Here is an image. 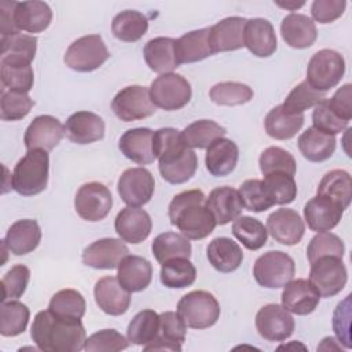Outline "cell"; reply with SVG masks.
I'll return each mask as SVG.
<instances>
[{"instance_id":"bcb514c9","label":"cell","mask_w":352,"mask_h":352,"mask_svg":"<svg viewBox=\"0 0 352 352\" xmlns=\"http://www.w3.org/2000/svg\"><path fill=\"white\" fill-rule=\"evenodd\" d=\"M232 234L249 250L261 249L268 239V232L264 224L250 216L236 217L232 223Z\"/></svg>"},{"instance_id":"7c38bea8","label":"cell","mask_w":352,"mask_h":352,"mask_svg":"<svg viewBox=\"0 0 352 352\" xmlns=\"http://www.w3.org/2000/svg\"><path fill=\"white\" fill-rule=\"evenodd\" d=\"M113 197L110 190L99 182L82 184L74 198V209L77 214L87 221H100L111 210Z\"/></svg>"},{"instance_id":"cb8c5ba5","label":"cell","mask_w":352,"mask_h":352,"mask_svg":"<svg viewBox=\"0 0 352 352\" xmlns=\"http://www.w3.org/2000/svg\"><path fill=\"white\" fill-rule=\"evenodd\" d=\"M245 23L246 19L242 16H227L209 28V44L212 52H228L245 47Z\"/></svg>"},{"instance_id":"484cf974","label":"cell","mask_w":352,"mask_h":352,"mask_svg":"<svg viewBox=\"0 0 352 352\" xmlns=\"http://www.w3.org/2000/svg\"><path fill=\"white\" fill-rule=\"evenodd\" d=\"M205 205L212 213L217 226L228 224L239 217L243 210L238 190L228 186L213 188L209 192V197L205 199Z\"/></svg>"},{"instance_id":"ab89813d","label":"cell","mask_w":352,"mask_h":352,"mask_svg":"<svg viewBox=\"0 0 352 352\" xmlns=\"http://www.w3.org/2000/svg\"><path fill=\"white\" fill-rule=\"evenodd\" d=\"M318 195H323L336 201L345 210L352 199L351 175L342 169H334L327 172L319 182Z\"/></svg>"},{"instance_id":"ffe728a7","label":"cell","mask_w":352,"mask_h":352,"mask_svg":"<svg viewBox=\"0 0 352 352\" xmlns=\"http://www.w3.org/2000/svg\"><path fill=\"white\" fill-rule=\"evenodd\" d=\"M282 307L296 315H308L319 304L320 294L309 279H292L283 286Z\"/></svg>"},{"instance_id":"f6af8a7d","label":"cell","mask_w":352,"mask_h":352,"mask_svg":"<svg viewBox=\"0 0 352 352\" xmlns=\"http://www.w3.org/2000/svg\"><path fill=\"white\" fill-rule=\"evenodd\" d=\"M29 308L15 300L3 301L0 307V334L15 337L26 330L29 322Z\"/></svg>"},{"instance_id":"f5cc1de1","label":"cell","mask_w":352,"mask_h":352,"mask_svg":"<svg viewBox=\"0 0 352 352\" xmlns=\"http://www.w3.org/2000/svg\"><path fill=\"white\" fill-rule=\"evenodd\" d=\"M238 192H239L243 208L250 212H257V213L264 212L275 205L271 197L268 195V191L263 180H258V179L245 180L241 184Z\"/></svg>"},{"instance_id":"7bdbcfd3","label":"cell","mask_w":352,"mask_h":352,"mask_svg":"<svg viewBox=\"0 0 352 352\" xmlns=\"http://www.w3.org/2000/svg\"><path fill=\"white\" fill-rule=\"evenodd\" d=\"M160 333V315L153 309L138 312L128 324V341L135 345H147L157 338Z\"/></svg>"},{"instance_id":"f907efd6","label":"cell","mask_w":352,"mask_h":352,"mask_svg":"<svg viewBox=\"0 0 352 352\" xmlns=\"http://www.w3.org/2000/svg\"><path fill=\"white\" fill-rule=\"evenodd\" d=\"M258 165L264 176L275 172H282V173L294 176L297 170V164L294 157L287 150L276 146L268 147L261 153L258 158Z\"/></svg>"},{"instance_id":"5b68a950","label":"cell","mask_w":352,"mask_h":352,"mask_svg":"<svg viewBox=\"0 0 352 352\" xmlns=\"http://www.w3.org/2000/svg\"><path fill=\"white\" fill-rule=\"evenodd\" d=\"M177 314L187 327L208 329L220 316V305L216 297L206 290H192L177 302Z\"/></svg>"},{"instance_id":"4fadbf2b","label":"cell","mask_w":352,"mask_h":352,"mask_svg":"<svg viewBox=\"0 0 352 352\" xmlns=\"http://www.w3.org/2000/svg\"><path fill=\"white\" fill-rule=\"evenodd\" d=\"M155 190V182L151 172L146 168H129L122 172L117 183V191L128 206L146 205Z\"/></svg>"},{"instance_id":"7a4b0ae2","label":"cell","mask_w":352,"mask_h":352,"mask_svg":"<svg viewBox=\"0 0 352 352\" xmlns=\"http://www.w3.org/2000/svg\"><path fill=\"white\" fill-rule=\"evenodd\" d=\"M30 337L44 352H78L84 349L87 340L81 319L59 316L50 309L37 312Z\"/></svg>"},{"instance_id":"681fc988","label":"cell","mask_w":352,"mask_h":352,"mask_svg":"<svg viewBox=\"0 0 352 352\" xmlns=\"http://www.w3.org/2000/svg\"><path fill=\"white\" fill-rule=\"evenodd\" d=\"M323 99H326L324 92H319L307 81H301L286 96L282 107L289 114H304L305 110L315 107Z\"/></svg>"},{"instance_id":"03108f58","label":"cell","mask_w":352,"mask_h":352,"mask_svg":"<svg viewBox=\"0 0 352 352\" xmlns=\"http://www.w3.org/2000/svg\"><path fill=\"white\" fill-rule=\"evenodd\" d=\"M275 4L279 6V7H282V8L297 10V8H300V7L304 6V1H300V3H297V1H286V3H283V1H275Z\"/></svg>"},{"instance_id":"ac0fdd59","label":"cell","mask_w":352,"mask_h":352,"mask_svg":"<svg viewBox=\"0 0 352 352\" xmlns=\"http://www.w3.org/2000/svg\"><path fill=\"white\" fill-rule=\"evenodd\" d=\"M114 228L124 242L136 245L147 239L151 232L153 223L150 214L144 209L126 206L117 213Z\"/></svg>"},{"instance_id":"4dcf8cb0","label":"cell","mask_w":352,"mask_h":352,"mask_svg":"<svg viewBox=\"0 0 352 352\" xmlns=\"http://www.w3.org/2000/svg\"><path fill=\"white\" fill-rule=\"evenodd\" d=\"M8 252L23 256L33 252L41 241V230L36 220L22 219L11 224L3 239Z\"/></svg>"},{"instance_id":"11a10c76","label":"cell","mask_w":352,"mask_h":352,"mask_svg":"<svg viewBox=\"0 0 352 352\" xmlns=\"http://www.w3.org/2000/svg\"><path fill=\"white\" fill-rule=\"evenodd\" d=\"M1 56L23 59L32 62L37 50V38L34 36L15 33L11 36H1Z\"/></svg>"},{"instance_id":"91938a15","label":"cell","mask_w":352,"mask_h":352,"mask_svg":"<svg viewBox=\"0 0 352 352\" xmlns=\"http://www.w3.org/2000/svg\"><path fill=\"white\" fill-rule=\"evenodd\" d=\"M30 279V270L23 264H16L11 267L10 271L1 278L3 286V301L7 300H16L19 298L29 283Z\"/></svg>"},{"instance_id":"8d00e7d4","label":"cell","mask_w":352,"mask_h":352,"mask_svg":"<svg viewBox=\"0 0 352 352\" xmlns=\"http://www.w3.org/2000/svg\"><path fill=\"white\" fill-rule=\"evenodd\" d=\"M297 146L305 160L311 162H322L334 154L336 138L309 126L298 136Z\"/></svg>"},{"instance_id":"836d02e7","label":"cell","mask_w":352,"mask_h":352,"mask_svg":"<svg viewBox=\"0 0 352 352\" xmlns=\"http://www.w3.org/2000/svg\"><path fill=\"white\" fill-rule=\"evenodd\" d=\"M176 40L170 37H155L147 41L143 48V55L147 66L160 74L172 73L179 67L175 50Z\"/></svg>"},{"instance_id":"94428289","label":"cell","mask_w":352,"mask_h":352,"mask_svg":"<svg viewBox=\"0 0 352 352\" xmlns=\"http://www.w3.org/2000/svg\"><path fill=\"white\" fill-rule=\"evenodd\" d=\"M333 330L346 349L352 346L351 341V294L340 301L333 314Z\"/></svg>"},{"instance_id":"2e32d148","label":"cell","mask_w":352,"mask_h":352,"mask_svg":"<svg viewBox=\"0 0 352 352\" xmlns=\"http://www.w3.org/2000/svg\"><path fill=\"white\" fill-rule=\"evenodd\" d=\"M267 232L279 243L286 246L297 245L305 232V226L294 209L280 208L267 219Z\"/></svg>"},{"instance_id":"6da1fadb","label":"cell","mask_w":352,"mask_h":352,"mask_svg":"<svg viewBox=\"0 0 352 352\" xmlns=\"http://www.w3.org/2000/svg\"><path fill=\"white\" fill-rule=\"evenodd\" d=\"M153 150L158 160L162 179L170 184H183L197 172L198 158L192 148L182 139V131L175 128H160L153 136Z\"/></svg>"},{"instance_id":"4316f807","label":"cell","mask_w":352,"mask_h":352,"mask_svg":"<svg viewBox=\"0 0 352 352\" xmlns=\"http://www.w3.org/2000/svg\"><path fill=\"white\" fill-rule=\"evenodd\" d=\"M153 136L154 131L150 128L128 129L121 135L118 140V148L128 160L139 165H148L155 160L153 150Z\"/></svg>"},{"instance_id":"f35d334b","label":"cell","mask_w":352,"mask_h":352,"mask_svg":"<svg viewBox=\"0 0 352 352\" xmlns=\"http://www.w3.org/2000/svg\"><path fill=\"white\" fill-rule=\"evenodd\" d=\"M148 29V19L139 11L125 10L118 12L111 22L113 36L125 43L140 40Z\"/></svg>"},{"instance_id":"c3c4849f","label":"cell","mask_w":352,"mask_h":352,"mask_svg":"<svg viewBox=\"0 0 352 352\" xmlns=\"http://www.w3.org/2000/svg\"><path fill=\"white\" fill-rule=\"evenodd\" d=\"M85 298L74 289H63L56 292L50 301L48 309L59 316L81 319L85 314Z\"/></svg>"},{"instance_id":"db71d44e","label":"cell","mask_w":352,"mask_h":352,"mask_svg":"<svg viewBox=\"0 0 352 352\" xmlns=\"http://www.w3.org/2000/svg\"><path fill=\"white\" fill-rule=\"evenodd\" d=\"M33 106L34 102L28 94L3 89L0 99V118L3 121L22 120L30 113Z\"/></svg>"},{"instance_id":"603a6c76","label":"cell","mask_w":352,"mask_h":352,"mask_svg":"<svg viewBox=\"0 0 352 352\" xmlns=\"http://www.w3.org/2000/svg\"><path fill=\"white\" fill-rule=\"evenodd\" d=\"M243 44L254 56H271L278 47L272 23L264 18L246 19L243 29Z\"/></svg>"},{"instance_id":"8992f818","label":"cell","mask_w":352,"mask_h":352,"mask_svg":"<svg viewBox=\"0 0 352 352\" xmlns=\"http://www.w3.org/2000/svg\"><path fill=\"white\" fill-rule=\"evenodd\" d=\"M345 73L344 56L334 50H320L312 55L307 66V82L319 92L334 88Z\"/></svg>"},{"instance_id":"30bf717a","label":"cell","mask_w":352,"mask_h":352,"mask_svg":"<svg viewBox=\"0 0 352 352\" xmlns=\"http://www.w3.org/2000/svg\"><path fill=\"white\" fill-rule=\"evenodd\" d=\"M348 272L341 257L322 256L311 263L309 282L316 287L320 297H333L346 285Z\"/></svg>"},{"instance_id":"52a82bcc","label":"cell","mask_w":352,"mask_h":352,"mask_svg":"<svg viewBox=\"0 0 352 352\" xmlns=\"http://www.w3.org/2000/svg\"><path fill=\"white\" fill-rule=\"evenodd\" d=\"M294 272V260L280 250H270L261 254L253 265V276L256 282L267 289L283 287L293 279Z\"/></svg>"},{"instance_id":"ee69618b","label":"cell","mask_w":352,"mask_h":352,"mask_svg":"<svg viewBox=\"0 0 352 352\" xmlns=\"http://www.w3.org/2000/svg\"><path fill=\"white\" fill-rule=\"evenodd\" d=\"M226 133V128L216 121L198 120L182 131V139L190 148H206L213 140L223 138Z\"/></svg>"},{"instance_id":"be15d7a7","label":"cell","mask_w":352,"mask_h":352,"mask_svg":"<svg viewBox=\"0 0 352 352\" xmlns=\"http://www.w3.org/2000/svg\"><path fill=\"white\" fill-rule=\"evenodd\" d=\"M352 85L344 84L336 91L333 98L327 99L330 109L342 120L348 121L352 118Z\"/></svg>"},{"instance_id":"8fae6325","label":"cell","mask_w":352,"mask_h":352,"mask_svg":"<svg viewBox=\"0 0 352 352\" xmlns=\"http://www.w3.org/2000/svg\"><path fill=\"white\" fill-rule=\"evenodd\" d=\"M150 89L142 85H128L117 92L111 102L114 114L125 122L147 118L155 113Z\"/></svg>"},{"instance_id":"9a60e30c","label":"cell","mask_w":352,"mask_h":352,"mask_svg":"<svg viewBox=\"0 0 352 352\" xmlns=\"http://www.w3.org/2000/svg\"><path fill=\"white\" fill-rule=\"evenodd\" d=\"M65 135V125L52 116H37L25 131L23 143L28 150L55 148Z\"/></svg>"},{"instance_id":"b9f144b4","label":"cell","mask_w":352,"mask_h":352,"mask_svg":"<svg viewBox=\"0 0 352 352\" xmlns=\"http://www.w3.org/2000/svg\"><path fill=\"white\" fill-rule=\"evenodd\" d=\"M151 252L160 264L175 257L190 258L191 243L183 234L170 231L162 232L154 238L151 243Z\"/></svg>"},{"instance_id":"d6986e66","label":"cell","mask_w":352,"mask_h":352,"mask_svg":"<svg viewBox=\"0 0 352 352\" xmlns=\"http://www.w3.org/2000/svg\"><path fill=\"white\" fill-rule=\"evenodd\" d=\"M94 296L98 307L107 315L118 316L128 311L131 304V292H128L117 276H103L94 287Z\"/></svg>"},{"instance_id":"d6a6232c","label":"cell","mask_w":352,"mask_h":352,"mask_svg":"<svg viewBox=\"0 0 352 352\" xmlns=\"http://www.w3.org/2000/svg\"><path fill=\"white\" fill-rule=\"evenodd\" d=\"M206 256L212 267L223 274L238 270L243 261L241 246L227 236H219L210 241L206 248Z\"/></svg>"},{"instance_id":"44dd1931","label":"cell","mask_w":352,"mask_h":352,"mask_svg":"<svg viewBox=\"0 0 352 352\" xmlns=\"http://www.w3.org/2000/svg\"><path fill=\"white\" fill-rule=\"evenodd\" d=\"M344 208L336 201L315 195L304 206V219L308 227L316 232H326L333 230L341 220Z\"/></svg>"},{"instance_id":"3957f363","label":"cell","mask_w":352,"mask_h":352,"mask_svg":"<svg viewBox=\"0 0 352 352\" xmlns=\"http://www.w3.org/2000/svg\"><path fill=\"white\" fill-rule=\"evenodd\" d=\"M206 197L201 190H187L176 194L169 204L170 224L177 227L187 239H204L217 226L205 205Z\"/></svg>"},{"instance_id":"60d3db41","label":"cell","mask_w":352,"mask_h":352,"mask_svg":"<svg viewBox=\"0 0 352 352\" xmlns=\"http://www.w3.org/2000/svg\"><path fill=\"white\" fill-rule=\"evenodd\" d=\"M197 270L186 257H175L161 264V283L169 289H183L195 282Z\"/></svg>"},{"instance_id":"277c9868","label":"cell","mask_w":352,"mask_h":352,"mask_svg":"<svg viewBox=\"0 0 352 352\" xmlns=\"http://www.w3.org/2000/svg\"><path fill=\"white\" fill-rule=\"evenodd\" d=\"M50 155L45 150H28L16 162L11 186L23 197H33L43 192L48 184Z\"/></svg>"},{"instance_id":"816d5d0a","label":"cell","mask_w":352,"mask_h":352,"mask_svg":"<svg viewBox=\"0 0 352 352\" xmlns=\"http://www.w3.org/2000/svg\"><path fill=\"white\" fill-rule=\"evenodd\" d=\"M263 183L275 205L292 204L297 197V184L294 182V176L275 172L265 175Z\"/></svg>"},{"instance_id":"ba28073f","label":"cell","mask_w":352,"mask_h":352,"mask_svg":"<svg viewBox=\"0 0 352 352\" xmlns=\"http://www.w3.org/2000/svg\"><path fill=\"white\" fill-rule=\"evenodd\" d=\"M110 54L99 34H87L74 40L65 54V63L76 72H92L99 69Z\"/></svg>"},{"instance_id":"680465c9","label":"cell","mask_w":352,"mask_h":352,"mask_svg":"<svg viewBox=\"0 0 352 352\" xmlns=\"http://www.w3.org/2000/svg\"><path fill=\"white\" fill-rule=\"evenodd\" d=\"M312 122L314 128L327 133V135H337L341 133L344 129L348 128V121L340 118L329 106V100H320L312 113Z\"/></svg>"},{"instance_id":"83f0119b","label":"cell","mask_w":352,"mask_h":352,"mask_svg":"<svg viewBox=\"0 0 352 352\" xmlns=\"http://www.w3.org/2000/svg\"><path fill=\"white\" fill-rule=\"evenodd\" d=\"M280 34L289 47L297 50L311 47L318 38L314 19L297 12H292L282 19Z\"/></svg>"},{"instance_id":"9f6ffc18","label":"cell","mask_w":352,"mask_h":352,"mask_svg":"<svg viewBox=\"0 0 352 352\" xmlns=\"http://www.w3.org/2000/svg\"><path fill=\"white\" fill-rule=\"evenodd\" d=\"M345 245L340 236L331 232H318L308 243L307 248V258L314 263L316 258L322 256H337L344 257Z\"/></svg>"},{"instance_id":"d4e9b609","label":"cell","mask_w":352,"mask_h":352,"mask_svg":"<svg viewBox=\"0 0 352 352\" xmlns=\"http://www.w3.org/2000/svg\"><path fill=\"white\" fill-rule=\"evenodd\" d=\"M187 326L177 312L160 314V333L154 341L143 346V351H182Z\"/></svg>"},{"instance_id":"5bb4252c","label":"cell","mask_w":352,"mask_h":352,"mask_svg":"<svg viewBox=\"0 0 352 352\" xmlns=\"http://www.w3.org/2000/svg\"><path fill=\"white\" fill-rule=\"evenodd\" d=\"M256 329L267 341H285L294 331V319L279 304H267L256 315Z\"/></svg>"},{"instance_id":"74e56055","label":"cell","mask_w":352,"mask_h":352,"mask_svg":"<svg viewBox=\"0 0 352 352\" xmlns=\"http://www.w3.org/2000/svg\"><path fill=\"white\" fill-rule=\"evenodd\" d=\"M304 125V114H289L282 104L275 106L268 111L264 120L265 132L276 140H287L297 135Z\"/></svg>"},{"instance_id":"6f0895ef","label":"cell","mask_w":352,"mask_h":352,"mask_svg":"<svg viewBox=\"0 0 352 352\" xmlns=\"http://www.w3.org/2000/svg\"><path fill=\"white\" fill-rule=\"evenodd\" d=\"M129 345L128 340L114 329H104L91 334L85 340L84 349L88 352L106 351V352H118L126 349Z\"/></svg>"},{"instance_id":"f1b7e54d","label":"cell","mask_w":352,"mask_h":352,"mask_svg":"<svg viewBox=\"0 0 352 352\" xmlns=\"http://www.w3.org/2000/svg\"><path fill=\"white\" fill-rule=\"evenodd\" d=\"M238 157L239 150L236 143L227 138H219L206 147L205 165L212 176L223 177L235 169Z\"/></svg>"},{"instance_id":"7402d4cb","label":"cell","mask_w":352,"mask_h":352,"mask_svg":"<svg viewBox=\"0 0 352 352\" xmlns=\"http://www.w3.org/2000/svg\"><path fill=\"white\" fill-rule=\"evenodd\" d=\"M66 138L76 144H89L104 136V121L92 111L73 113L65 124Z\"/></svg>"},{"instance_id":"e7e4bbea","label":"cell","mask_w":352,"mask_h":352,"mask_svg":"<svg viewBox=\"0 0 352 352\" xmlns=\"http://www.w3.org/2000/svg\"><path fill=\"white\" fill-rule=\"evenodd\" d=\"M16 1H0V33L1 36H11L19 33L14 23V7Z\"/></svg>"},{"instance_id":"f546056e","label":"cell","mask_w":352,"mask_h":352,"mask_svg":"<svg viewBox=\"0 0 352 352\" xmlns=\"http://www.w3.org/2000/svg\"><path fill=\"white\" fill-rule=\"evenodd\" d=\"M153 278V265L151 263L135 254L125 256L117 267V279L118 282L131 293L144 290Z\"/></svg>"},{"instance_id":"6125c7cd","label":"cell","mask_w":352,"mask_h":352,"mask_svg":"<svg viewBox=\"0 0 352 352\" xmlns=\"http://www.w3.org/2000/svg\"><path fill=\"white\" fill-rule=\"evenodd\" d=\"M346 7L344 0H315L311 6L312 18L319 23H330L338 19Z\"/></svg>"},{"instance_id":"d590c367","label":"cell","mask_w":352,"mask_h":352,"mask_svg":"<svg viewBox=\"0 0 352 352\" xmlns=\"http://www.w3.org/2000/svg\"><path fill=\"white\" fill-rule=\"evenodd\" d=\"M177 62L194 63L213 55L209 44V28H202L184 33L175 44Z\"/></svg>"},{"instance_id":"9c48e42d","label":"cell","mask_w":352,"mask_h":352,"mask_svg":"<svg viewBox=\"0 0 352 352\" xmlns=\"http://www.w3.org/2000/svg\"><path fill=\"white\" fill-rule=\"evenodd\" d=\"M190 82L177 73L160 74L150 85V98L155 107L173 111L184 107L191 99Z\"/></svg>"},{"instance_id":"e0dca14e","label":"cell","mask_w":352,"mask_h":352,"mask_svg":"<svg viewBox=\"0 0 352 352\" xmlns=\"http://www.w3.org/2000/svg\"><path fill=\"white\" fill-rule=\"evenodd\" d=\"M128 253L129 250L122 239L102 238L84 249L82 263L96 270H113Z\"/></svg>"},{"instance_id":"1f68e13d","label":"cell","mask_w":352,"mask_h":352,"mask_svg":"<svg viewBox=\"0 0 352 352\" xmlns=\"http://www.w3.org/2000/svg\"><path fill=\"white\" fill-rule=\"evenodd\" d=\"M52 19V11L44 1H22L15 3L14 23L21 32L40 33L45 30Z\"/></svg>"},{"instance_id":"e575fe53","label":"cell","mask_w":352,"mask_h":352,"mask_svg":"<svg viewBox=\"0 0 352 352\" xmlns=\"http://www.w3.org/2000/svg\"><path fill=\"white\" fill-rule=\"evenodd\" d=\"M0 78L3 88L28 94L33 88L34 73L30 62L23 59L1 56L0 59Z\"/></svg>"},{"instance_id":"7dc6e473","label":"cell","mask_w":352,"mask_h":352,"mask_svg":"<svg viewBox=\"0 0 352 352\" xmlns=\"http://www.w3.org/2000/svg\"><path fill=\"white\" fill-rule=\"evenodd\" d=\"M209 96L219 106H239L253 99V89L242 82L224 81L214 84L209 91Z\"/></svg>"}]
</instances>
